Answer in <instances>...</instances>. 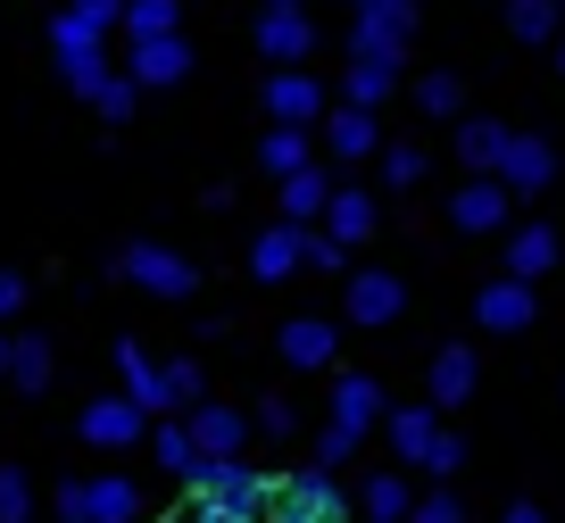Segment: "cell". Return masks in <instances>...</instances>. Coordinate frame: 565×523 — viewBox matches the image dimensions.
Here are the masks:
<instances>
[{
  "mask_svg": "<svg viewBox=\"0 0 565 523\" xmlns=\"http://www.w3.org/2000/svg\"><path fill=\"white\" fill-rule=\"evenodd\" d=\"M499 183H508V200L557 192V150H548L541 134H515V150H508V167H499Z\"/></svg>",
  "mask_w": 565,
  "mask_h": 523,
  "instance_id": "obj_13",
  "label": "cell"
},
{
  "mask_svg": "<svg viewBox=\"0 0 565 523\" xmlns=\"http://www.w3.org/2000/svg\"><path fill=\"white\" fill-rule=\"evenodd\" d=\"M275 349H282V366H333L341 357V324L333 316H282V332H275Z\"/></svg>",
  "mask_w": 565,
  "mask_h": 523,
  "instance_id": "obj_12",
  "label": "cell"
},
{
  "mask_svg": "<svg viewBox=\"0 0 565 523\" xmlns=\"http://www.w3.org/2000/svg\"><path fill=\"white\" fill-rule=\"evenodd\" d=\"M383 416H391V399H383V383H374V374H341V383H333V424H341V433L366 440Z\"/></svg>",
  "mask_w": 565,
  "mask_h": 523,
  "instance_id": "obj_16",
  "label": "cell"
},
{
  "mask_svg": "<svg viewBox=\"0 0 565 523\" xmlns=\"http://www.w3.org/2000/svg\"><path fill=\"white\" fill-rule=\"evenodd\" d=\"M0 523H34V482H25V466H0Z\"/></svg>",
  "mask_w": 565,
  "mask_h": 523,
  "instance_id": "obj_34",
  "label": "cell"
},
{
  "mask_svg": "<svg viewBox=\"0 0 565 523\" xmlns=\"http://www.w3.org/2000/svg\"><path fill=\"white\" fill-rule=\"evenodd\" d=\"M159 473H175V482H192V490H200V473H209V457H200V440H192L183 416L159 424Z\"/></svg>",
  "mask_w": 565,
  "mask_h": 523,
  "instance_id": "obj_27",
  "label": "cell"
},
{
  "mask_svg": "<svg viewBox=\"0 0 565 523\" xmlns=\"http://www.w3.org/2000/svg\"><path fill=\"white\" fill-rule=\"evenodd\" d=\"M350 457H358V433H341V424H324V433H317V473L350 466Z\"/></svg>",
  "mask_w": 565,
  "mask_h": 523,
  "instance_id": "obj_38",
  "label": "cell"
},
{
  "mask_svg": "<svg viewBox=\"0 0 565 523\" xmlns=\"http://www.w3.org/2000/svg\"><path fill=\"white\" fill-rule=\"evenodd\" d=\"M557 9H565V0H557Z\"/></svg>",
  "mask_w": 565,
  "mask_h": 523,
  "instance_id": "obj_51",
  "label": "cell"
},
{
  "mask_svg": "<svg viewBox=\"0 0 565 523\" xmlns=\"http://www.w3.org/2000/svg\"><path fill=\"white\" fill-rule=\"evenodd\" d=\"M9 316H25V275L18 266H0V324H9Z\"/></svg>",
  "mask_w": 565,
  "mask_h": 523,
  "instance_id": "obj_42",
  "label": "cell"
},
{
  "mask_svg": "<svg viewBox=\"0 0 565 523\" xmlns=\"http://www.w3.org/2000/svg\"><path fill=\"white\" fill-rule=\"evenodd\" d=\"M258 158H266V174H275V183H291V174H308V134H300V125H275Z\"/></svg>",
  "mask_w": 565,
  "mask_h": 523,
  "instance_id": "obj_31",
  "label": "cell"
},
{
  "mask_svg": "<svg viewBox=\"0 0 565 523\" xmlns=\"http://www.w3.org/2000/svg\"><path fill=\"white\" fill-rule=\"evenodd\" d=\"M117 374H125V399H134L141 407V416H175V383H167V366H150V349H141V341H117Z\"/></svg>",
  "mask_w": 565,
  "mask_h": 523,
  "instance_id": "obj_10",
  "label": "cell"
},
{
  "mask_svg": "<svg viewBox=\"0 0 565 523\" xmlns=\"http://www.w3.org/2000/svg\"><path fill=\"white\" fill-rule=\"evenodd\" d=\"M266 523H282V515H266Z\"/></svg>",
  "mask_w": 565,
  "mask_h": 523,
  "instance_id": "obj_50",
  "label": "cell"
},
{
  "mask_svg": "<svg viewBox=\"0 0 565 523\" xmlns=\"http://www.w3.org/2000/svg\"><path fill=\"white\" fill-rule=\"evenodd\" d=\"M557 266V233L548 225H515L508 233V282H541Z\"/></svg>",
  "mask_w": 565,
  "mask_h": 523,
  "instance_id": "obj_26",
  "label": "cell"
},
{
  "mask_svg": "<svg viewBox=\"0 0 565 523\" xmlns=\"http://www.w3.org/2000/svg\"><path fill=\"white\" fill-rule=\"evenodd\" d=\"M416 108H424V117H458V108H466L458 75H424V84H416Z\"/></svg>",
  "mask_w": 565,
  "mask_h": 523,
  "instance_id": "obj_35",
  "label": "cell"
},
{
  "mask_svg": "<svg viewBox=\"0 0 565 523\" xmlns=\"http://www.w3.org/2000/svg\"><path fill=\"white\" fill-rule=\"evenodd\" d=\"M266 117H282V125H317L324 117V84L308 67H282L275 84H266Z\"/></svg>",
  "mask_w": 565,
  "mask_h": 523,
  "instance_id": "obj_20",
  "label": "cell"
},
{
  "mask_svg": "<svg viewBox=\"0 0 565 523\" xmlns=\"http://www.w3.org/2000/svg\"><path fill=\"white\" fill-rule=\"evenodd\" d=\"M183 424H192V440H200V457H209V466H242V440H249V424L242 416H233V407H192V416H183Z\"/></svg>",
  "mask_w": 565,
  "mask_h": 523,
  "instance_id": "obj_17",
  "label": "cell"
},
{
  "mask_svg": "<svg viewBox=\"0 0 565 523\" xmlns=\"http://www.w3.org/2000/svg\"><path fill=\"white\" fill-rule=\"evenodd\" d=\"M499 523H548V515H541V506H508Z\"/></svg>",
  "mask_w": 565,
  "mask_h": 523,
  "instance_id": "obj_44",
  "label": "cell"
},
{
  "mask_svg": "<svg viewBox=\"0 0 565 523\" xmlns=\"http://www.w3.org/2000/svg\"><path fill=\"white\" fill-rule=\"evenodd\" d=\"M391 84H399V67H366V58H350V75H341V100H350V108H383Z\"/></svg>",
  "mask_w": 565,
  "mask_h": 523,
  "instance_id": "obj_32",
  "label": "cell"
},
{
  "mask_svg": "<svg viewBox=\"0 0 565 523\" xmlns=\"http://www.w3.org/2000/svg\"><path fill=\"white\" fill-rule=\"evenodd\" d=\"M350 316L358 324H399L407 316V282L391 275V266H358L350 275Z\"/></svg>",
  "mask_w": 565,
  "mask_h": 523,
  "instance_id": "obj_14",
  "label": "cell"
},
{
  "mask_svg": "<svg viewBox=\"0 0 565 523\" xmlns=\"http://www.w3.org/2000/svg\"><path fill=\"white\" fill-rule=\"evenodd\" d=\"M117 275H134L141 291H159V299H192L200 291V266L183 258V249H167V242H125Z\"/></svg>",
  "mask_w": 565,
  "mask_h": 523,
  "instance_id": "obj_5",
  "label": "cell"
},
{
  "mask_svg": "<svg viewBox=\"0 0 565 523\" xmlns=\"http://www.w3.org/2000/svg\"><path fill=\"white\" fill-rule=\"evenodd\" d=\"M75 433L92 440V449H141V433H150V416H141L125 391H100V399H84V416H75Z\"/></svg>",
  "mask_w": 565,
  "mask_h": 523,
  "instance_id": "obj_8",
  "label": "cell"
},
{
  "mask_svg": "<svg viewBox=\"0 0 565 523\" xmlns=\"http://www.w3.org/2000/svg\"><path fill=\"white\" fill-rule=\"evenodd\" d=\"M508 34L557 51V0H508Z\"/></svg>",
  "mask_w": 565,
  "mask_h": 523,
  "instance_id": "obj_30",
  "label": "cell"
},
{
  "mask_svg": "<svg viewBox=\"0 0 565 523\" xmlns=\"http://www.w3.org/2000/svg\"><path fill=\"white\" fill-rule=\"evenodd\" d=\"M308 266H324V275H341V266H350V249H341V242H324V233H317V242H308Z\"/></svg>",
  "mask_w": 565,
  "mask_h": 523,
  "instance_id": "obj_43",
  "label": "cell"
},
{
  "mask_svg": "<svg viewBox=\"0 0 565 523\" xmlns=\"http://www.w3.org/2000/svg\"><path fill=\"white\" fill-rule=\"evenodd\" d=\"M508 150H515V134L499 117H458V158L475 174H499V167H508Z\"/></svg>",
  "mask_w": 565,
  "mask_h": 523,
  "instance_id": "obj_22",
  "label": "cell"
},
{
  "mask_svg": "<svg viewBox=\"0 0 565 523\" xmlns=\"http://www.w3.org/2000/svg\"><path fill=\"white\" fill-rule=\"evenodd\" d=\"M324 150H333L341 167L374 158V150H383V125H374V108H341V117H324Z\"/></svg>",
  "mask_w": 565,
  "mask_h": 523,
  "instance_id": "obj_23",
  "label": "cell"
},
{
  "mask_svg": "<svg viewBox=\"0 0 565 523\" xmlns=\"http://www.w3.org/2000/svg\"><path fill=\"white\" fill-rule=\"evenodd\" d=\"M266 9H300V0H266Z\"/></svg>",
  "mask_w": 565,
  "mask_h": 523,
  "instance_id": "obj_47",
  "label": "cell"
},
{
  "mask_svg": "<svg viewBox=\"0 0 565 523\" xmlns=\"http://www.w3.org/2000/svg\"><path fill=\"white\" fill-rule=\"evenodd\" d=\"M141 482L134 473H75V482H58V523H141Z\"/></svg>",
  "mask_w": 565,
  "mask_h": 523,
  "instance_id": "obj_3",
  "label": "cell"
},
{
  "mask_svg": "<svg viewBox=\"0 0 565 523\" xmlns=\"http://www.w3.org/2000/svg\"><path fill=\"white\" fill-rule=\"evenodd\" d=\"M407 523H466V506H458V490H424Z\"/></svg>",
  "mask_w": 565,
  "mask_h": 523,
  "instance_id": "obj_39",
  "label": "cell"
},
{
  "mask_svg": "<svg viewBox=\"0 0 565 523\" xmlns=\"http://www.w3.org/2000/svg\"><path fill=\"white\" fill-rule=\"evenodd\" d=\"M532 316H541V308H532V282H508V275H499V282H482V291H475V324H482V332H524Z\"/></svg>",
  "mask_w": 565,
  "mask_h": 523,
  "instance_id": "obj_18",
  "label": "cell"
},
{
  "mask_svg": "<svg viewBox=\"0 0 565 523\" xmlns=\"http://www.w3.org/2000/svg\"><path fill=\"white\" fill-rule=\"evenodd\" d=\"M183 25V0H125V42H167Z\"/></svg>",
  "mask_w": 565,
  "mask_h": 523,
  "instance_id": "obj_28",
  "label": "cell"
},
{
  "mask_svg": "<svg viewBox=\"0 0 565 523\" xmlns=\"http://www.w3.org/2000/svg\"><path fill=\"white\" fill-rule=\"evenodd\" d=\"M475 349H441V357H433V374H424V407H466L475 399Z\"/></svg>",
  "mask_w": 565,
  "mask_h": 523,
  "instance_id": "obj_21",
  "label": "cell"
},
{
  "mask_svg": "<svg viewBox=\"0 0 565 523\" xmlns=\"http://www.w3.org/2000/svg\"><path fill=\"white\" fill-rule=\"evenodd\" d=\"M92 108H100V117H108V125H125V117H134V108H141V92H134V84H125V75H108V84H100V92H92Z\"/></svg>",
  "mask_w": 565,
  "mask_h": 523,
  "instance_id": "obj_36",
  "label": "cell"
},
{
  "mask_svg": "<svg viewBox=\"0 0 565 523\" xmlns=\"http://www.w3.org/2000/svg\"><path fill=\"white\" fill-rule=\"evenodd\" d=\"M407 34H416V9H407V0L358 9V18H350V58H366V67H399V58H407Z\"/></svg>",
  "mask_w": 565,
  "mask_h": 523,
  "instance_id": "obj_4",
  "label": "cell"
},
{
  "mask_svg": "<svg viewBox=\"0 0 565 523\" xmlns=\"http://www.w3.org/2000/svg\"><path fill=\"white\" fill-rule=\"evenodd\" d=\"M275 515H282V523H350L358 506L333 490V473L300 466V473H282V482H275Z\"/></svg>",
  "mask_w": 565,
  "mask_h": 523,
  "instance_id": "obj_7",
  "label": "cell"
},
{
  "mask_svg": "<svg viewBox=\"0 0 565 523\" xmlns=\"http://www.w3.org/2000/svg\"><path fill=\"white\" fill-rule=\"evenodd\" d=\"M383 183H399V192H407V183H424V150H407V141H399V150H383Z\"/></svg>",
  "mask_w": 565,
  "mask_h": 523,
  "instance_id": "obj_40",
  "label": "cell"
},
{
  "mask_svg": "<svg viewBox=\"0 0 565 523\" xmlns=\"http://www.w3.org/2000/svg\"><path fill=\"white\" fill-rule=\"evenodd\" d=\"M275 192H282V225H308V233H317L324 209H333V174L308 167V174H291V183H275Z\"/></svg>",
  "mask_w": 565,
  "mask_h": 523,
  "instance_id": "obj_24",
  "label": "cell"
},
{
  "mask_svg": "<svg viewBox=\"0 0 565 523\" xmlns=\"http://www.w3.org/2000/svg\"><path fill=\"white\" fill-rule=\"evenodd\" d=\"M258 51L275 58V67H300V58L317 51V25H308V9H266V18H258Z\"/></svg>",
  "mask_w": 565,
  "mask_h": 523,
  "instance_id": "obj_19",
  "label": "cell"
},
{
  "mask_svg": "<svg viewBox=\"0 0 565 523\" xmlns=\"http://www.w3.org/2000/svg\"><path fill=\"white\" fill-rule=\"evenodd\" d=\"M358 499H366V523H407V515H416V490H407L399 473H374Z\"/></svg>",
  "mask_w": 565,
  "mask_h": 523,
  "instance_id": "obj_29",
  "label": "cell"
},
{
  "mask_svg": "<svg viewBox=\"0 0 565 523\" xmlns=\"http://www.w3.org/2000/svg\"><path fill=\"white\" fill-rule=\"evenodd\" d=\"M515 200H508V183L499 174H475V183H458V200H449V225L458 233H515Z\"/></svg>",
  "mask_w": 565,
  "mask_h": 523,
  "instance_id": "obj_11",
  "label": "cell"
},
{
  "mask_svg": "<svg viewBox=\"0 0 565 523\" xmlns=\"http://www.w3.org/2000/svg\"><path fill=\"white\" fill-rule=\"evenodd\" d=\"M67 18H84L92 34H125V0H67Z\"/></svg>",
  "mask_w": 565,
  "mask_h": 523,
  "instance_id": "obj_37",
  "label": "cell"
},
{
  "mask_svg": "<svg viewBox=\"0 0 565 523\" xmlns=\"http://www.w3.org/2000/svg\"><path fill=\"white\" fill-rule=\"evenodd\" d=\"M159 523H192V515H159Z\"/></svg>",
  "mask_w": 565,
  "mask_h": 523,
  "instance_id": "obj_48",
  "label": "cell"
},
{
  "mask_svg": "<svg viewBox=\"0 0 565 523\" xmlns=\"http://www.w3.org/2000/svg\"><path fill=\"white\" fill-rule=\"evenodd\" d=\"M308 242H317L308 225H266L258 242H249V275H258V282H282L291 266H308Z\"/></svg>",
  "mask_w": 565,
  "mask_h": 523,
  "instance_id": "obj_15",
  "label": "cell"
},
{
  "mask_svg": "<svg viewBox=\"0 0 565 523\" xmlns=\"http://www.w3.org/2000/svg\"><path fill=\"white\" fill-rule=\"evenodd\" d=\"M258 433L266 440H291V433H300V407H291V399H266L258 407Z\"/></svg>",
  "mask_w": 565,
  "mask_h": 523,
  "instance_id": "obj_41",
  "label": "cell"
},
{
  "mask_svg": "<svg viewBox=\"0 0 565 523\" xmlns=\"http://www.w3.org/2000/svg\"><path fill=\"white\" fill-rule=\"evenodd\" d=\"M183 75H192V42H183V34L125 42V84H134V92H167V84H183Z\"/></svg>",
  "mask_w": 565,
  "mask_h": 523,
  "instance_id": "obj_9",
  "label": "cell"
},
{
  "mask_svg": "<svg viewBox=\"0 0 565 523\" xmlns=\"http://www.w3.org/2000/svg\"><path fill=\"white\" fill-rule=\"evenodd\" d=\"M9 366H18V341H9V332H0V374H9Z\"/></svg>",
  "mask_w": 565,
  "mask_h": 523,
  "instance_id": "obj_45",
  "label": "cell"
},
{
  "mask_svg": "<svg viewBox=\"0 0 565 523\" xmlns=\"http://www.w3.org/2000/svg\"><path fill=\"white\" fill-rule=\"evenodd\" d=\"M557 75H565V34H557Z\"/></svg>",
  "mask_w": 565,
  "mask_h": 523,
  "instance_id": "obj_46",
  "label": "cell"
},
{
  "mask_svg": "<svg viewBox=\"0 0 565 523\" xmlns=\"http://www.w3.org/2000/svg\"><path fill=\"white\" fill-rule=\"evenodd\" d=\"M317 233H324V242H341V249H358V242L374 233V200L358 192V183H333V209H324Z\"/></svg>",
  "mask_w": 565,
  "mask_h": 523,
  "instance_id": "obj_25",
  "label": "cell"
},
{
  "mask_svg": "<svg viewBox=\"0 0 565 523\" xmlns=\"http://www.w3.org/2000/svg\"><path fill=\"white\" fill-rule=\"evenodd\" d=\"M383 433H391V449H399V466H424V473H458V457H466V440L441 433V407H424V399L391 407Z\"/></svg>",
  "mask_w": 565,
  "mask_h": 523,
  "instance_id": "obj_2",
  "label": "cell"
},
{
  "mask_svg": "<svg viewBox=\"0 0 565 523\" xmlns=\"http://www.w3.org/2000/svg\"><path fill=\"white\" fill-rule=\"evenodd\" d=\"M183 515L192 523H266L275 515V482H266L258 466H209Z\"/></svg>",
  "mask_w": 565,
  "mask_h": 523,
  "instance_id": "obj_1",
  "label": "cell"
},
{
  "mask_svg": "<svg viewBox=\"0 0 565 523\" xmlns=\"http://www.w3.org/2000/svg\"><path fill=\"white\" fill-rule=\"evenodd\" d=\"M51 51H58V75H67L84 100L108 84V34H92L84 18H67V9H58V18H51Z\"/></svg>",
  "mask_w": 565,
  "mask_h": 523,
  "instance_id": "obj_6",
  "label": "cell"
},
{
  "mask_svg": "<svg viewBox=\"0 0 565 523\" xmlns=\"http://www.w3.org/2000/svg\"><path fill=\"white\" fill-rule=\"evenodd\" d=\"M9 383H18L25 399H42V391H51V341H42V332H25V341H18V366H9Z\"/></svg>",
  "mask_w": 565,
  "mask_h": 523,
  "instance_id": "obj_33",
  "label": "cell"
},
{
  "mask_svg": "<svg viewBox=\"0 0 565 523\" xmlns=\"http://www.w3.org/2000/svg\"><path fill=\"white\" fill-rule=\"evenodd\" d=\"M358 9H383V0H358Z\"/></svg>",
  "mask_w": 565,
  "mask_h": 523,
  "instance_id": "obj_49",
  "label": "cell"
}]
</instances>
